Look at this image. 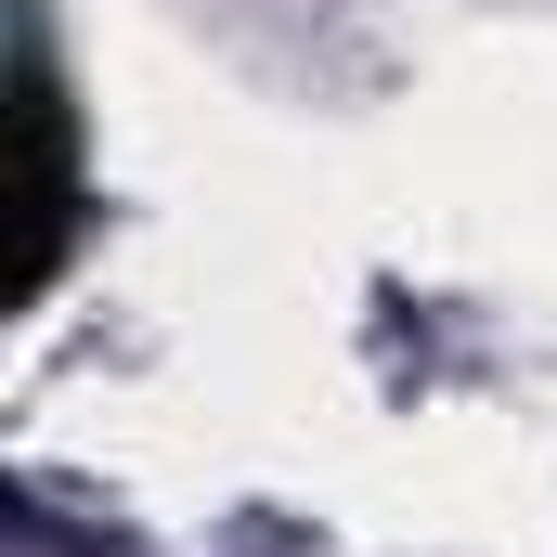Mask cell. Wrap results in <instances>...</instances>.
I'll use <instances>...</instances> for the list:
<instances>
[{
    "label": "cell",
    "instance_id": "1",
    "mask_svg": "<svg viewBox=\"0 0 557 557\" xmlns=\"http://www.w3.org/2000/svg\"><path fill=\"white\" fill-rule=\"evenodd\" d=\"M65 260V104L52 78H26V285Z\"/></svg>",
    "mask_w": 557,
    "mask_h": 557
}]
</instances>
